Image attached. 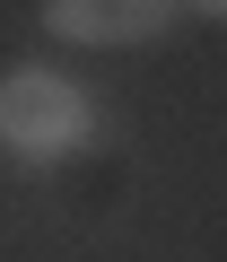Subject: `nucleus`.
Masks as SVG:
<instances>
[{"label": "nucleus", "mask_w": 227, "mask_h": 262, "mask_svg": "<svg viewBox=\"0 0 227 262\" xmlns=\"http://www.w3.org/2000/svg\"><path fill=\"white\" fill-rule=\"evenodd\" d=\"M184 9H201V18H227V0H184Z\"/></svg>", "instance_id": "nucleus-3"}, {"label": "nucleus", "mask_w": 227, "mask_h": 262, "mask_svg": "<svg viewBox=\"0 0 227 262\" xmlns=\"http://www.w3.org/2000/svg\"><path fill=\"white\" fill-rule=\"evenodd\" d=\"M184 0H44V35L61 44H157Z\"/></svg>", "instance_id": "nucleus-2"}, {"label": "nucleus", "mask_w": 227, "mask_h": 262, "mask_svg": "<svg viewBox=\"0 0 227 262\" xmlns=\"http://www.w3.org/2000/svg\"><path fill=\"white\" fill-rule=\"evenodd\" d=\"M87 131V105L61 88V79H44V70H18L9 88H0V140H9L18 158H61L70 140Z\"/></svg>", "instance_id": "nucleus-1"}]
</instances>
